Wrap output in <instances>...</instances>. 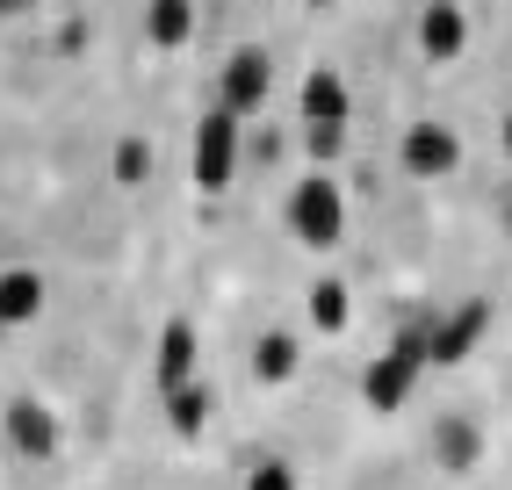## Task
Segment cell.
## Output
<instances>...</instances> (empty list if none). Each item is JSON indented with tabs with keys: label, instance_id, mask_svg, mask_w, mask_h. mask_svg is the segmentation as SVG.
<instances>
[{
	"label": "cell",
	"instance_id": "cell-15",
	"mask_svg": "<svg viewBox=\"0 0 512 490\" xmlns=\"http://www.w3.org/2000/svg\"><path fill=\"white\" fill-rule=\"evenodd\" d=\"M311 325L332 332V339L354 325V289L339 282V274H318V282H311Z\"/></svg>",
	"mask_w": 512,
	"mask_h": 490
},
{
	"label": "cell",
	"instance_id": "cell-12",
	"mask_svg": "<svg viewBox=\"0 0 512 490\" xmlns=\"http://www.w3.org/2000/svg\"><path fill=\"white\" fill-rule=\"evenodd\" d=\"M296 368H303V339L296 332H260L253 339V382H267V390H282V382H296Z\"/></svg>",
	"mask_w": 512,
	"mask_h": 490
},
{
	"label": "cell",
	"instance_id": "cell-8",
	"mask_svg": "<svg viewBox=\"0 0 512 490\" xmlns=\"http://www.w3.org/2000/svg\"><path fill=\"white\" fill-rule=\"evenodd\" d=\"M195 375V325L188 318H166L159 325V354H152V390H181V382Z\"/></svg>",
	"mask_w": 512,
	"mask_h": 490
},
{
	"label": "cell",
	"instance_id": "cell-3",
	"mask_svg": "<svg viewBox=\"0 0 512 490\" xmlns=\"http://www.w3.org/2000/svg\"><path fill=\"white\" fill-rule=\"evenodd\" d=\"M238 166H246V116H231L217 101V109L195 123V188L202 195H224L238 181Z\"/></svg>",
	"mask_w": 512,
	"mask_h": 490
},
{
	"label": "cell",
	"instance_id": "cell-13",
	"mask_svg": "<svg viewBox=\"0 0 512 490\" xmlns=\"http://www.w3.org/2000/svg\"><path fill=\"white\" fill-rule=\"evenodd\" d=\"M296 109H303V123H347V80L332 73V65H311V80H303V94H296Z\"/></svg>",
	"mask_w": 512,
	"mask_h": 490
},
{
	"label": "cell",
	"instance_id": "cell-1",
	"mask_svg": "<svg viewBox=\"0 0 512 490\" xmlns=\"http://www.w3.org/2000/svg\"><path fill=\"white\" fill-rule=\"evenodd\" d=\"M289 238L303 245V253H332L339 238H347V188L332 181V166H311L303 181L289 188Z\"/></svg>",
	"mask_w": 512,
	"mask_h": 490
},
{
	"label": "cell",
	"instance_id": "cell-14",
	"mask_svg": "<svg viewBox=\"0 0 512 490\" xmlns=\"http://www.w3.org/2000/svg\"><path fill=\"white\" fill-rule=\"evenodd\" d=\"M44 318V274L37 267H0V325Z\"/></svg>",
	"mask_w": 512,
	"mask_h": 490
},
{
	"label": "cell",
	"instance_id": "cell-10",
	"mask_svg": "<svg viewBox=\"0 0 512 490\" xmlns=\"http://www.w3.org/2000/svg\"><path fill=\"white\" fill-rule=\"evenodd\" d=\"M433 462L448 476H469L476 462H484V433H476V418H462V411L440 418V426H433Z\"/></svg>",
	"mask_w": 512,
	"mask_h": 490
},
{
	"label": "cell",
	"instance_id": "cell-11",
	"mask_svg": "<svg viewBox=\"0 0 512 490\" xmlns=\"http://www.w3.org/2000/svg\"><path fill=\"white\" fill-rule=\"evenodd\" d=\"M159 411H166V426H174L181 440H202V433H210V411H217V390H210L202 375H188L181 390L159 397Z\"/></svg>",
	"mask_w": 512,
	"mask_h": 490
},
{
	"label": "cell",
	"instance_id": "cell-21",
	"mask_svg": "<svg viewBox=\"0 0 512 490\" xmlns=\"http://www.w3.org/2000/svg\"><path fill=\"white\" fill-rule=\"evenodd\" d=\"M22 8H37V0H0V15H22Z\"/></svg>",
	"mask_w": 512,
	"mask_h": 490
},
{
	"label": "cell",
	"instance_id": "cell-9",
	"mask_svg": "<svg viewBox=\"0 0 512 490\" xmlns=\"http://www.w3.org/2000/svg\"><path fill=\"white\" fill-rule=\"evenodd\" d=\"M462 44H469V15L455 8V0H433V8L419 15V51H426L433 65H455Z\"/></svg>",
	"mask_w": 512,
	"mask_h": 490
},
{
	"label": "cell",
	"instance_id": "cell-17",
	"mask_svg": "<svg viewBox=\"0 0 512 490\" xmlns=\"http://www.w3.org/2000/svg\"><path fill=\"white\" fill-rule=\"evenodd\" d=\"M109 173H116V188H145L152 181V145H145V137H123L116 159H109Z\"/></svg>",
	"mask_w": 512,
	"mask_h": 490
},
{
	"label": "cell",
	"instance_id": "cell-4",
	"mask_svg": "<svg viewBox=\"0 0 512 490\" xmlns=\"http://www.w3.org/2000/svg\"><path fill=\"white\" fill-rule=\"evenodd\" d=\"M484 332H491V303L469 296V303L448 310V318H426V361H433V368H462Z\"/></svg>",
	"mask_w": 512,
	"mask_h": 490
},
{
	"label": "cell",
	"instance_id": "cell-7",
	"mask_svg": "<svg viewBox=\"0 0 512 490\" xmlns=\"http://www.w3.org/2000/svg\"><path fill=\"white\" fill-rule=\"evenodd\" d=\"M0 426H8V447L15 454H29V462H51L58 454V411L51 404H37V397H8V411H0Z\"/></svg>",
	"mask_w": 512,
	"mask_h": 490
},
{
	"label": "cell",
	"instance_id": "cell-18",
	"mask_svg": "<svg viewBox=\"0 0 512 490\" xmlns=\"http://www.w3.org/2000/svg\"><path fill=\"white\" fill-rule=\"evenodd\" d=\"M303 145H311L318 166H332L339 152H347V123H303Z\"/></svg>",
	"mask_w": 512,
	"mask_h": 490
},
{
	"label": "cell",
	"instance_id": "cell-2",
	"mask_svg": "<svg viewBox=\"0 0 512 490\" xmlns=\"http://www.w3.org/2000/svg\"><path fill=\"white\" fill-rule=\"evenodd\" d=\"M426 368H433V361H426V318H419V325H404V332L383 346V354L368 361V375H361V404H368V411H383V418L404 411Z\"/></svg>",
	"mask_w": 512,
	"mask_h": 490
},
{
	"label": "cell",
	"instance_id": "cell-20",
	"mask_svg": "<svg viewBox=\"0 0 512 490\" xmlns=\"http://www.w3.org/2000/svg\"><path fill=\"white\" fill-rule=\"evenodd\" d=\"M246 159H260V166H275V159H282V137H253V145H246Z\"/></svg>",
	"mask_w": 512,
	"mask_h": 490
},
{
	"label": "cell",
	"instance_id": "cell-16",
	"mask_svg": "<svg viewBox=\"0 0 512 490\" xmlns=\"http://www.w3.org/2000/svg\"><path fill=\"white\" fill-rule=\"evenodd\" d=\"M145 29H152V44H188V29H195V15H188V0H152V15H145Z\"/></svg>",
	"mask_w": 512,
	"mask_h": 490
},
{
	"label": "cell",
	"instance_id": "cell-6",
	"mask_svg": "<svg viewBox=\"0 0 512 490\" xmlns=\"http://www.w3.org/2000/svg\"><path fill=\"white\" fill-rule=\"evenodd\" d=\"M397 159H404L412 181H448V173L462 166V137L448 123H412V130H404V145H397Z\"/></svg>",
	"mask_w": 512,
	"mask_h": 490
},
{
	"label": "cell",
	"instance_id": "cell-19",
	"mask_svg": "<svg viewBox=\"0 0 512 490\" xmlns=\"http://www.w3.org/2000/svg\"><path fill=\"white\" fill-rule=\"evenodd\" d=\"M246 490H296V469L282 462V454H267V462L246 469Z\"/></svg>",
	"mask_w": 512,
	"mask_h": 490
},
{
	"label": "cell",
	"instance_id": "cell-22",
	"mask_svg": "<svg viewBox=\"0 0 512 490\" xmlns=\"http://www.w3.org/2000/svg\"><path fill=\"white\" fill-rule=\"evenodd\" d=\"M505 152H512V116H505Z\"/></svg>",
	"mask_w": 512,
	"mask_h": 490
},
{
	"label": "cell",
	"instance_id": "cell-23",
	"mask_svg": "<svg viewBox=\"0 0 512 490\" xmlns=\"http://www.w3.org/2000/svg\"><path fill=\"white\" fill-rule=\"evenodd\" d=\"M311 8H339V0H311Z\"/></svg>",
	"mask_w": 512,
	"mask_h": 490
},
{
	"label": "cell",
	"instance_id": "cell-5",
	"mask_svg": "<svg viewBox=\"0 0 512 490\" xmlns=\"http://www.w3.org/2000/svg\"><path fill=\"white\" fill-rule=\"evenodd\" d=\"M267 94H275V58L267 51H231V65L217 73V101L231 116H260Z\"/></svg>",
	"mask_w": 512,
	"mask_h": 490
}]
</instances>
